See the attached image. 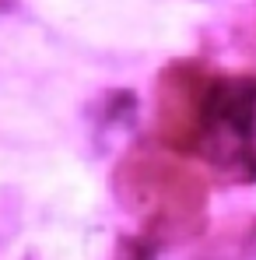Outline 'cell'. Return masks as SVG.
<instances>
[{
  "label": "cell",
  "mask_w": 256,
  "mask_h": 260,
  "mask_svg": "<svg viewBox=\"0 0 256 260\" xmlns=\"http://www.w3.org/2000/svg\"><path fill=\"white\" fill-rule=\"evenodd\" d=\"M4 4H7V0H0V7H4Z\"/></svg>",
  "instance_id": "3"
},
{
  "label": "cell",
  "mask_w": 256,
  "mask_h": 260,
  "mask_svg": "<svg viewBox=\"0 0 256 260\" xmlns=\"http://www.w3.org/2000/svg\"><path fill=\"white\" fill-rule=\"evenodd\" d=\"M130 204L148 218L151 229H169L179 236L182 229L193 232L204 218L207 179L186 158L169 155L155 144L151 155H133L123 166Z\"/></svg>",
  "instance_id": "2"
},
{
  "label": "cell",
  "mask_w": 256,
  "mask_h": 260,
  "mask_svg": "<svg viewBox=\"0 0 256 260\" xmlns=\"http://www.w3.org/2000/svg\"><path fill=\"white\" fill-rule=\"evenodd\" d=\"M155 144L225 186L256 183V74L175 60L155 88Z\"/></svg>",
  "instance_id": "1"
}]
</instances>
